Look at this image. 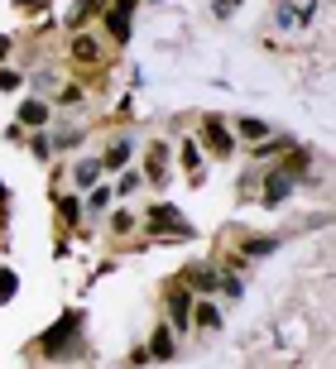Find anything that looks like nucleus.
Returning <instances> with one entry per match:
<instances>
[{"label":"nucleus","mask_w":336,"mask_h":369,"mask_svg":"<svg viewBox=\"0 0 336 369\" xmlns=\"http://www.w3.org/2000/svg\"><path fill=\"white\" fill-rule=\"evenodd\" d=\"M68 336H77V317H63L48 336H43V355H53V360H63L68 355Z\"/></svg>","instance_id":"obj_1"},{"label":"nucleus","mask_w":336,"mask_h":369,"mask_svg":"<svg viewBox=\"0 0 336 369\" xmlns=\"http://www.w3.org/2000/svg\"><path fill=\"white\" fill-rule=\"evenodd\" d=\"M202 134H207V144H212V154H230V149H235V139H230V130H226L221 120H207V125H202Z\"/></svg>","instance_id":"obj_2"},{"label":"nucleus","mask_w":336,"mask_h":369,"mask_svg":"<svg viewBox=\"0 0 336 369\" xmlns=\"http://www.w3.org/2000/svg\"><path fill=\"white\" fill-rule=\"evenodd\" d=\"M72 58H82V63H97V58H101V43H97L92 34H72Z\"/></svg>","instance_id":"obj_3"},{"label":"nucleus","mask_w":336,"mask_h":369,"mask_svg":"<svg viewBox=\"0 0 336 369\" xmlns=\"http://www.w3.org/2000/svg\"><path fill=\"white\" fill-rule=\"evenodd\" d=\"M149 221H159L164 230H178V235H183V230H192V226H188V221H183L173 206H154V211H149Z\"/></svg>","instance_id":"obj_4"},{"label":"nucleus","mask_w":336,"mask_h":369,"mask_svg":"<svg viewBox=\"0 0 336 369\" xmlns=\"http://www.w3.org/2000/svg\"><path fill=\"white\" fill-rule=\"evenodd\" d=\"M168 312H173V326H178V331H188V317H192V297H188V292H173V297H168Z\"/></svg>","instance_id":"obj_5"},{"label":"nucleus","mask_w":336,"mask_h":369,"mask_svg":"<svg viewBox=\"0 0 336 369\" xmlns=\"http://www.w3.org/2000/svg\"><path fill=\"white\" fill-rule=\"evenodd\" d=\"M19 120L39 130V125H48V106H43V101H24V106H19Z\"/></svg>","instance_id":"obj_6"},{"label":"nucleus","mask_w":336,"mask_h":369,"mask_svg":"<svg viewBox=\"0 0 336 369\" xmlns=\"http://www.w3.org/2000/svg\"><path fill=\"white\" fill-rule=\"evenodd\" d=\"M288 192H293V178H288V173H279V178H269V192H264V201H269V206H279Z\"/></svg>","instance_id":"obj_7"},{"label":"nucleus","mask_w":336,"mask_h":369,"mask_svg":"<svg viewBox=\"0 0 336 369\" xmlns=\"http://www.w3.org/2000/svg\"><path fill=\"white\" fill-rule=\"evenodd\" d=\"M164 173H168V149H164V144H149V178L159 183Z\"/></svg>","instance_id":"obj_8"},{"label":"nucleus","mask_w":336,"mask_h":369,"mask_svg":"<svg viewBox=\"0 0 336 369\" xmlns=\"http://www.w3.org/2000/svg\"><path fill=\"white\" fill-rule=\"evenodd\" d=\"M125 159H130V144H125V139H120V144H111V149H106V159H101V168H125Z\"/></svg>","instance_id":"obj_9"},{"label":"nucleus","mask_w":336,"mask_h":369,"mask_svg":"<svg viewBox=\"0 0 336 369\" xmlns=\"http://www.w3.org/2000/svg\"><path fill=\"white\" fill-rule=\"evenodd\" d=\"M101 178V163H77V187H92Z\"/></svg>","instance_id":"obj_10"},{"label":"nucleus","mask_w":336,"mask_h":369,"mask_svg":"<svg viewBox=\"0 0 336 369\" xmlns=\"http://www.w3.org/2000/svg\"><path fill=\"white\" fill-rule=\"evenodd\" d=\"M183 163H188V173H197V168H202V154H197V144H192V139L183 144Z\"/></svg>","instance_id":"obj_11"},{"label":"nucleus","mask_w":336,"mask_h":369,"mask_svg":"<svg viewBox=\"0 0 336 369\" xmlns=\"http://www.w3.org/2000/svg\"><path fill=\"white\" fill-rule=\"evenodd\" d=\"M14 288H19L14 274H10V269H0V302H10V297H14Z\"/></svg>","instance_id":"obj_12"},{"label":"nucleus","mask_w":336,"mask_h":369,"mask_svg":"<svg viewBox=\"0 0 336 369\" xmlns=\"http://www.w3.org/2000/svg\"><path fill=\"white\" fill-rule=\"evenodd\" d=\"M197 321H202V326H217V321H221V312H217L212 302H202V307H197Z\"/></svg>","instance_id":"obj_13"},{"label":"nucleus","mask_w":336,"mask_h":369,"mask_svg":"<svg viewBox=\"0 0 336 369\" xmlns=\"http://www.w3.org/2000/svg\"><path fill=\"white\" fill-rule=\"evenodd\" d=\"M217 283H221V278L212 274V269H197V274H192V288H217Z\"/></svg>","instance_id":"obj_14"},{"label":"nucleus","mask_w":336,"mask_h":369,"mask_svg":"<svg viewBox=\"0 0 336 369\" xmlns=\"http://www.w3.org/2000/svg\"><path fill=\"white\" fill-rule=\"evenodd\" d=\"M240 134H250V139H264V125H259V120H240Z\"/></svg>","instance_id":"obj_15"},{"label":"nucleus","mask_w":336,"mask_h":369,"mask_svg":"<svg viewBox=\"0 0 336 369\" xmlns=\"http://www.w3.org/2000/svg\"><path fill=\"white\" fill-rule=\"evenodd\" d=\"M58 206H63V216H68V221H77V216H82V206H77V197H63Z\"/></svg>","instance_id":"obj_16"},{"label":"nucleus","mask_w":336,"mask_h":369,"mask_svg":"<svg viewBox=\"0 0 336 369\" xmlns=\"http://www.w3.org/2000/svg\"><path fill=\"white\" fill-rule=\"evenodd\" d=\"M111 230H115V235H130V230H135V221H130V216L120 211V216H115V221H111Z\"/></svg>","instance_id":"obj_17"},{"label":"nucleus","mask_w":336,"mask_h":369,"mask_svg":"<svg viewBox=\"0 0 336 369\" xmlns=\"http://www.w3.org/2000/svg\"><path fill=\"white\" fill-rule=\"evenodd\" d=\"M269 250H274V240H250L245 245V255H269Z\"/></svg>","instance_id":"obj_18"},{"label":"nucleus","mask_w":336,"mask_h":369,"mask_svg":"<svg viewBox=\"0 0 336 369\" xmlns=\"http://www.w3.org/2000/svg\"><path fill=\"white\" fill-rule=\"evenodd\" d=\"M173 350V341H168V331H159V341H154V355H168Z\"/></svg>","instance_id":"obj_19"},{"label":"nucleus","mask_w":336,"mask_h":369,"mask_svg":"<svg viewBox=\"0 0 336 369\" xmlns=\"http://www.w3.org/2000/svg\"><path fill=\"white\" fill-rule=\"evenodd\" d=\"M0 87H5V92H14V87H19V77H14V72H0Z\"/></svg>","instance_id":"obj_20"},{"label":"nucleus","mask_w":336,"mask_h":369,"mask_svg":"<svg viewBox=\"0 0 336 369\" xmlns=\"http://www.w3.org/2000/svg\"><path fill=\"white\" fill-rule=\"evenodd\" d=\"M5 53H10V39H0V58H5Z\"/></svg>","instance_id":"obj_21"}]
</instances>
